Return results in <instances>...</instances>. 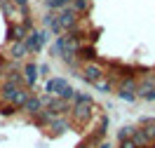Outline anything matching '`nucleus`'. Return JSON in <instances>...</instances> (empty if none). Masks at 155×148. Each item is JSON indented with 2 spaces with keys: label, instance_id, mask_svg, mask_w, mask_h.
Instances as JSON below:
<instances>
[{
  "label": "nucleus",
  "instance_id": "f257e3e1",
  "mask_svg": "<svg viewBox=\"0 0 155 148\" xmlns=\"http://www.w3.org/2000/svg\"><path fill=\"white\" fill-rule=\"evenodd\" d=\"M75 24H78L75 10H61V14H59V17H54V21H52V28H54V33H61V31L73 28Z\"/></svg>",
  "mask_w": 155,
  "mask_h": 148
},
{
  "label": "nucleus",
  "instance_id": "f03ea898",
  "mask_svg": "<svg viewBox=\"0 0 155 148\" xmlns=\"http://www.w3.org/2000/svg\"><path fill=\"white\" fill-rule=\"evenodd\" d=\"M94 104H92V99H85V101H75V110H73V118L75 122H87L92 118V113H94Z\"/></svg>",
  "mask_w": 155,
  "mask_h": 148
},
{
  "label": "nucleus",
  "instance_id": "7ed1b4c3",
  "mask_svg": "<svg viewBox=\"0 0 155 148\" xmlns=\"http://www.w3.org/2000/svg\"><path fill=\"white\" fill-rule=\"evenodd\" d=\"M136 94L143 97V99H148V101H153V99H155V75H153V73L146 75V78L136 85Z\"/></svg>",
  "mask_w": 155,
  "mask_h": 148
},
{
  "label": "nucleus",
  "instance_id": "20e7f679",
  "mask_svg": "<svg viewBox=\"0 0 155 148\" xmlns=\"http://www.w3.org/2000/svg\"><path fill=\"white\" fill-rule=\"evenodd\" d=\"M24 42H26L28 49H35V52H38V49H42V45L47 42V33H45V31H31Z\"/></svg>",
  "mask_w": 155,
  "mask_h": 148
},
{
  "label": "nucleus",
  "instance_id": "39448f33",
  "mask_svg": "<svg viewBox=\"0 0 155 148\" xmlns=\"http://www.w3.org/2000/svg\"><path fill=\"white\" fill-rule=\"evenodd\" d=\"M104 78V68L99 66V64H87L85 68H82V80H87V82H97V80Z\"/></svg>",
  "mask_w": 155,
  "mask_h": 148
},
{
  "label": "nucleus",
  "instance_id": "423d86ee",
  "mask_svg": "<svg viewBox=\"0 0 155 148\" xmlns=\"http://www.w3.org/2000/svg\"><path fill=\"white\" fill-rule=\"evenodd\" d=\"M136 80L134 78H125L122 82H120V87H117V94L122 99H127V101H132V99L136 97Z\"/></svg>",
  "mask_w": 155,
  "mask_h": 148
},
{
  "label": "nucleus",
  "instance_id": "0eeeda50",
  "mask_svg": "<svg viewBox=\"0 0 155 148\" xmlns=\"http://www.w3.org/2000/svg\"><path fill=\"white\" fill-rule=\"evenodd\" d=\"M47 110H49V115H61V113L68 110V101H64V99H49Z\"/></svg>",
  "mask_w": 155,
  "mask_h": 148
},
{
  "label": "nucleus",
  "instance_id": "6e6552de",
  "mask_svg": "<svg viewBox=\"0 0 155 148\" xmlns=\"http://www.w3.org/2000/svg\"><path fill=\"white\" fill-rule=\"evenodd\" d=\"M7 35H10V40H14V42H19V40H26V35H28V31L24 28V26H19V24H12L10 28H7Z\"/></svg>",
  "mask_w": 155,
  "mask_h": 148
},
{
  "label": "nucleus",
  "instance_id": "1a4fd4ad",
  "mask_svg": "<svg viewBox=\"0 0 155 148\" xmlns=\"http://www.w3.org/2000/svg\"><path fill=\"white\" fill-rule=\"evenodd\" d=\"M66 80H61V78H54V80H49L47 82V92L49 94H54V97H61V92L66 89Z\"/></svg>",
  "mask_w": 155,
  "mask_h": 148
},
{
  "label": "nucleus",
  "instance_id": "9d476101",
  "mask_svg": "<svg viewBox=\"0 0 155 148\" xmlns=\"http://www.w3.org/2000/svg\"><path fill=\"white\" fill-rule=\"evenodd\" d=\"M21 75H24V80H26L28 85H33V82L38 80V66H35V64H26L24 71H21Z\"/></svg>",
  "mask_w": 155,
  "mask_h": 148
},
{
  "label": "nucleus",
  "instance_id": "9b49d317",
  "mask_svg": "<svg viewBox=\"0 0 155 148\" xmlns=\"http://www.w3.org/2000/svg\"><path fill=\"white\" fill-rule=\"evenodd\" d=\"M10 54L14 57V59H24L26 54H28V47H26V42L24 40H19V42H14L10 47Z\"/></svg>",
  "mask_w": 155,
  "mask_h": 148
},
{
  "label": "nucleus",
  "instance_id": "f8f14e48",
  "mask_svg": "<svg viewBox=\"0 0 155 148\" xmlns=\"http://www.w3.org/2000/svg\"><path fill=\"white\" fill-rule=\"evenodd\" d=\"M24 110H28V113H40V110H42L40 97H28V101L24 104Z\"/></svg>",
  "mask_w": 155,
  "mask_h": 148
},
{
  "label": "nucleus",
  "instance_id": "ddd939ff",
  "mask_svg": "<svg viewBox=\"0 0 155 148\" xmlns=\"http://www.w3.org/2000/svg\"><path fill=\"white\" fill-rule=\"evenodd\" d=\"M19 89H21V87H12V85H7V82H5V85H2V89H0V97L5 99V101H10V104H12Z\"/></svg>",
  "mask_w": 155,
  "mask_h": 148
},
{
  "label": "nucleus",
  "instance_id": "4468645a",
  "mask_svg": "<svg viewBox=\"0 0 155 148\" xmlns=\"http://www.w3.org/2000/svg\"><path fill=\"white\" fill-rule=\"evenodd\" d=\"M5 82H7V85H12V87H24V75H21L19 71H12L10 75L5 78Z\"/></svg>",
  "mask_w": 155,
  "mask_h": 148
},
{
  "label": "nucleus",
  "instance_id": "2eb2a0df",
  "mask_svg": "<svg viewBox=\"0 0 155 148\" xmlns=\"http://www.w3.org/2000/svg\"><path fill=\"white\" fill-rule=\"evenodd\" d=\"M143 125H146V127L141 129V132H143V134H146V139H148V141L153 143V141H155V120H146Z\"/></svg>",
  "mask_w": 155,
  "mask_h": 148
},
{
  "label": "nucleus",
  "instance_id": "dca6fc26",
  "mask_svg": "<svg viewBox=\"0 0 155 148\" xmlns=\"http://www.w3.org/2000/svg\"><path fill=\"white\" fill-rule=\"evenodd\" d=\"M28 92H26V89L21 87L19 92H17V97H14V101H12V106H14V108H17V106H24V104H26V101H28Z\"/></svg>",
  "mask_w": 155,
  "mask_h": 148
},
{
  "label": "nucleus",
  "instance_id": "f3484780",
  "mask_svg": "<svg viewBox=\"0 0 155 148\" xmlns=\"http://www.w3.org/2000/svg\"><path fill=\"white\" fill-rule=\"evenodd\" d=\"M49 127H52V132H54V134H59V132H64V129H66L68 125H66V120L52 118V120H49Z\"/></svg>",
  "mask_w": 155,
  "mask_h": 148
},
{
  "label": "nucleus",
  "instance_id": "a211bd4d",
  "mask_svg": "<svg viewBox=\"0 0 155 148\" xmlns=\"http://www.w3.org/2000/svg\"><path fill=\"white\" fill-rule=\"evenodd\" d=\"M94 87H97L99 92H110V89H113V82H110V80H106V78H101V80H97V82H94Z\"/></svg>",
  "mask_w": 155,
  "mask_h": 148
},
{
  "label": "nucleus",
  "instance_id": "6ab92c4d",
  "mask_svg": "<svg viewBox=\"0 0 155 148\" xmlns=\"http://www.w3.org/2000/svg\"><path fill=\"white\" fill-rule=\"evenodd\" d=\"M73 10L75 12H87L89 10V0H73Z\"/></svg>",
  "mask_w": 155,
  "mask_h": 148
},
{
  "label": "nucleus",
  "instance_id": "aec40b11",
  "mask_svg": "<svg viewBox=\"0 0 155 148\" xmlns=\"http://www.w3.org/2000/svg\"><path fill=\"white\" fill-rule=\"evenodd\" d=\"M68 2H73V0H49L47 5L52 7V10H64V7H66Z\"/></svg>",
  "mask_w": 155,
  "mask_h": 148
},
{
  "label": "nucleus",
  "instance_id": "412c9836",
  "mask_svg": "<svg viewBox=\"0 0 155 148\" xmlns=\"http://www.w3.org/2000/svg\"><path fill=\"white\" fill-rule=\"evenodd\" d=\"M78 52H82V54H80V57H82V59H94V47H80L78 49Z\"/></svg>",
  "mask_w": 155,
  "mask_h": 148
},
{
  "label": "nucleus",
  "instance_id": "4be33fe9",
  "mask_svg": "<svg viewBox=\"0 0 155 148\" xmlns=\"http://www.w3.org/2000/svg\"><path fill=\"white\" fill-rule=\"evenodd\" d=\"M120 148H136V143L132 141V139H125V141H122V146H120Z\"/></svg>",
  "mask_w": 155,
  "mask_h": 148
},
{
  "label": "nucleus",
  "instance_id": "5701e85b",
  "mask_svg": "<svg viewBox=\"0 0 155 148\" xmlns=\"http://www.w3.org/2000/svg\"><path fill=\"white\" fill-rule=\"evenodd\" d=\"M0 113H5V115H12V113H14V106H7V108H2Z\"/></svg>",
  "mask_w": 155,
  "mask_h": 148
},
{
  "label": "nucleus",
  "instance_id": "b1692460",
  "mask_svg": "<svg viewBox=\"0 0 155 148\" xmlns=\"http://www.w3.org/2000/svg\"><path fill=\"white\" fill-rule=\"evenodd\" d=\"M78 148H92V146H89V143H85V146H78Z\"/></svg>",
  "mask_w": 155,
  "mask_h": 148
},
{
  "label": "nucleus",
  "instance_id": "393cba45",
  "mask_svg": "<svg viewBox=\"0 0 155 148\" xmlns=\"http://www.w3.org/2000/svg\"><path fill=\"white\" fill-rule=\"evenodd\" d=\"M45 2H49V0H45Z\"/></svg>",
  "mask_w": 155,
  "mask_h": 148
}]
</instances>
